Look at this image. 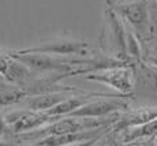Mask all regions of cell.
<instances>
[{
	"label": "cell",
	"mask_w": 157,
	"mask_h": 146,
	"mask_svg": "<svg viewBox=\"0 0 157 146\" xmlns=\"http://www.w3.org/2000/svg\"><path fill=\"white\" fill-rule=\"evenodd\" d=\"M132 97L131 94L116 93L113 96H104L96 97L85 104H82L79 108L74 109L66 116H78V117H104L115 112H124L130 108L128 100Z\"/></svg>",
	"instance_id": "6da1fadb"
},
{
	"label": "cell",
	"mask_w": 157,
	"mask_h": 146,
	"mask_svg": "<svg viewBox=\"0 0 157 146\" xmlns=\"http://www.w3.org/2000/svg\"><path fill=\"white\" fill-rule=\"evenodd\" d=\"M112 10L122 18L124 23L131 27L134 34L144 42L147 37L150 23L149 14V2L147 0H135L130 3H119L111 7Z\"/></svg>",
	"instance_id": "7a4b0ae2"
},
{
	"label": "cell",
	"mask_w": 157,
	"mask_h": 146,
	"mask_svg": "<svg viewBox=\"0 0 157 146\" xmlns=\"http://www.w3.org/2000/svg\"><path fill=\"white\" fill-rule=\"evenodd\" d=\"M82 78L86 81H94L108 85L109 87H112V89L123 94H131L135 87L132 66L109 67V68L87 72Z\"/></svg>",
	"instance_id": "3957f363"
},
{
	"label": "cell",
	"mask_w": 157,
	"mask_h": 146,
	"mask_svg": "<svg viewBox=\"0 0 157 146\" xmlns=\"http://www.w3.org/2000/svg\"><path fill=\"white\" fill-rule=\"evenodd\" d=\"M62 116H51L43 111H32V109H17L4 116V121L8 126L11 134H22L36 130L44 124L56 120Z\"/></svg>",
	"instance_id": "277c9868"
},
{
	"label": "cell",
	"mask_w": 157,
	"mask_h": 146,
	"mask_svg": "<svg viewBox=\"0 0 157 146\" xmlns=\"http://www.w3.org/2000/svg\"><path fill=\"white\" fill-rule=\"evenodd\" d=\"M105 23H107L108 30V38L107 44L109 47V56L116 57L123 62L134 63L128 59L127 52H126V33H127V26L111 7L105 11Z\"/></svg>",
	"instance_id": "5b68a950"
},
{
	"label": "cell",
	"mask_w": 157,
	"mask_h": 146,
	"mask_svg": "<svg viewBox=\"0 0 157 146\" xmlns=\"http://www.w3.org/2000/svg\"><path fill=\"white\" fill-rule=\"evenodd\" d=\"M92 51V45L86 41H72L59 40L45 42L38 47L26 48V49L15 51L17 53H49L59 56H86Z\"/></svg>",
	"instance_id": "8992f818"
},
{
	"label": "cell",
	"mask_w": 157,
	"mask_h": 146,
	"mask_svg": "<svg viewBox=\"0 0 157 146\" xmlns=\"http://www.w3.org/2000/svg\"><path fill=\"white\" fill-rule=\"evenodd\" d=\"M108 126L97 127V129H89V130H82V131L77 133H67V134H59V135H47L44 138H40L37 141L32 142V145H38V146H60V145H75L81 144V142L90 141L87 145H93L96 139L104 133V130Z\"/></svg>",
	"instance_id": "52a82bcc"
},
{
	"label": "cell",
	"mask_w": 157,
	"mask_h": 146,
	"mask_svg": "<svg viewBox=\"0 0 157 146\" xmlns=\"http://www.w3.org/2000/svg\"><path fill=\"white\" fill-rule=\"evenodd\" d=\"M156 117H157V106H142V108H137L134 111H130V112L127 111L124 113H120L119 117L111 126H108L104 130V133L116 134L117 131H120L123 129L146 123V121L153 120Z\"/></svg>",
	"instance_id": "ba28073f"
},
{
	"label": "cell",
	"mask_w": 157,
	"mask_h": 146,
	"mask_svg": "<svg viewBox=\"0 0 157 146\" xmlns=\"http://www.w3.org/2000/svg\"><path fill=\"white\" fill-rule=\"evenodd\" d=\"M81 92V90H79ZM68 93L74 92H45V93H38V94H32L28 96L19 102L25 106L26 109H32V111H48L60 102L63 98L68 96Z\"/></svg>",
	"instance_id": "9c48e42d"
},
{
	"label": "cell",
	"mask_w": 157,
	"mask_h": 146,
	"mask_svg": "<svg viewBox=\"0 0 157 146\" xmlns=\"http://www.w3.org/2000/svg\"><path fill=\"white\" fill-rule=\"evenodd\" d=\"M132 70H134V81L138 85H150L152 90L157 94V67L147 64L144 60L132 63Z\"/></svg>",
	"instance_id": "30bf717a"
},
{
	"label": "cell",
	"mask_w": 157,
	"mask_h": 146,
	"mask_svg": "<svg viewBox=\"0 0 157 146\" xmlns=\"http://www.w3.org/2000/svg\"><path fill=\"white\" fill-rule=\"evenodd\" d=\"M126 52L131 62H138L142 59V47H141V41L137 36L134 34L131 29L127 27V33H126Z\"/></svg>",
	"instance_id": "8fae6325"
},
{
	"label": "cell",
	"mask_w": 157,
	"mask_h": 146,
	"mask_svg": "<svg viewBox=\"0 0 157 146\" xmlns=\"http://www.w3.org/2000/svg\"><path fill=\"white\" fill-rule=\"evenodd\" d=\"M145 63H147V64H152L157 67V56H155V55H142V59Z\"/></svg>",
	"instance_id": "7c38bea8"
},
{
	"label": "cell",
	"mask_w": 157,
	"mask_h": 146,
	"mask_svg": "<svg viewBox=\"0 0 157 146\" xmlns=\"http://www.w3.org/2000/svg\"><path fill=\"white\" fill-rule=\"evenodd\" d=\"M123 2H124V0H105L108 7H113L115 4H119V3H123Z\"/></svg>",
	"instance_id": "4fadbf2b"
},
{
	"label": "cell",
	"mask_w": 157,
	"mask_h": 146,
	"mask_svg": "<svg viewBox=\"0 0 157 146\" xmlns=\"http://www.w3.org/2000/svg\"><path fill=\"white\" fill-rule=\"evenodd\" d=\"M153 145H157V134L155 135V138H153V142H152Z\"/></svg>",
	"instance_id": "5bb4252c"
},
{
	"label": "cell",
	"mask_w": 157,
	"mask_h": 146,
	"mask_svg": "<svg viewBox=\"0 0 157 146\" xmlns=\"http://www.w3.org/2000/svg\"><path fill=\"white\" fill-rule=\"evenodd\" d=\"M155 2H156V3H157V0H155Z\"/></svg>",
	"instance_id": "9a60e30c"
}]
</instances>
